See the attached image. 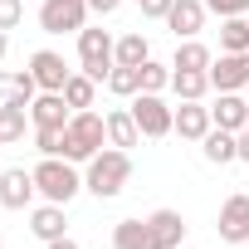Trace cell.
I'll return each mask as SVG.
<instances>
[{"label":"cell","instance_id":"obj_1","mask_svg":"<svg viewBox=\"0 0 249 249\" xmlns=\"http://www.w3.org/2000/svg\"><path fill=\"white\" fill-rule=\"evenodd\" d=\"M127 181H132V152H122V147H103V152L83 166V191L98 196V200L122 196Z\"/></svg>","mask_w":249,"mask_h":249},{"label":"cell","instance_id":"obj_2","mask_svg":"<svg viewBox=\"0 0 249 249\" xmlns=\"http://www.w3.org/2000/svg\"><path fill=\"white\" fill-rule=\"evenodd\" d=\"M103 147H107V117H98L93 107L73 112L69 127H64V157H69L73 166H88Z\"/></svg>","mask_w":249,"mask_h":249},{"label":"cell","instance_id":"obj_3","mask_svg":"<svg viewBox=\"0 0 249 249\" xmlns=\"http://www.w3.org/2000/svg\"><path fill=\"white\" fill-rule=\"evenodd\" d=\"M35 186H39V196H44V200L69 205V200L83 191V176H78V166H73L69 157H44V161L35 166Z\"/></svg>","mask_w":249,"mask_h":249},{"label":"cell","instance_id":"obj_4","mask_svg":"<svg viewBox=\"0 0 249 249\" xmlns=\"http://www.w3.org/2000/svg\"><path fill=\"white\" fill-rule=\"evenodd\" d=\"M112 64H117V39H112L107 30H93V25H83V30H78V69H83L88 78L107 83Z\"/></svg>","mask_w":249,"mask_h":249},{"label":"cell","instance_id":"obj_5","mask_svg":"<svg viewBox=\"0 0 249 249\" xmlns=\"http://www.w3.org/2000/svg\"><path fill=\"white\" fill-rule=\"evenodd\" d=\"M132 117H137L142 137H171L176 132V107L161 93H137L132 98Z\"/></svg>","mask_w":249,"mask_h":249},{"label":"cell","instance_id":"obj_6","mask_svg":"<svg viewBox=\"0 0 249 249\" xmlns=\"http://www.w3.org/2000/svg\"><path fill=\"white\" fill-rule=\"evenodd\" d=\"M88 0H44L39 5V30L44 35H78L88 25Z\"/></svg>","mask_w":249,"mask_h":249},{"label":"cell","instance_id":"obj_7","mask_svg":"<svg viewBox=\"0 0 249 249\" xmlns=\"http://www.w3.org/2000/svg\"><path fill=\"white\" fill-rule=\"evenodd\" d=\"M30 73H35L39 93H64V83L73 78V69H69L64 54H54V49H35V54H30Z\"/></svg>","mask_w":249,"mask_h":249},{"label":"cell","instance_id":"obj_8","mask_svg":"<svg viewBox=\"0 0 249 249\" xmlns=\"http://www.w3.org/2000/svg\"><path fill=\"white\" fill-rule=\"evenodd\" d=\"M210 88L215 93H244L249 88V54H220L210 64Z\"/></svg>","mask_w":249,"mask_h":249},{"label":"cell","instance_id":"obj_9","mask_svg":"<svg viewBox=\"0 0 249 249\" xmlns=\"http://www.w3.org/2000/svg\"><path fill=\"white\" fill-rule=\"evenodd\" d=\"M220 239L225 244H249V196L244 191H234L225 205H220Z\"/></svg>","mask_w":249,"mask_h":249},{"label":"cell","instance_id":"obj_10","mask_svg":"<svg viewBox=\"0 0 249 249\" xmlns=\"http://www.w3.org/2000/svg\"><path fill=\"white\" fill-rule=\"evenodd\" d=\"M35 196H39V186H35V171H25V166L0 171V205H5V210H25Z\"/></svg>","mask_w":249,"mask_h":249},{"label":"cell","instance_id":"obj_11","mask_svg":"<svg viewBox=\"0 0 249 249\" xmlns=\"http://www.w3.org/2000/svg\"><path fill=\"white\" fill-rule=\"evenodd\" d=\"M64 210H69V205H54V200L35 205V210H30V234L44 239V244H49V239H64V234H69V215H64Z\"/></svg>","mask_w":249,"mask_h":249},{"label":"cell","instance_id":"obj_12","mask_svg":"<svg viewBox=\"0 0 249 249\" xmlns=\"http://www.w3.org/2000/svg\"><path fill=\"white\" fill-rule=\"evenodd\" d=\"M205 0H176L171 5V15H166V25H171V35L176 39H196L200 30H205Z\"/></svg>","mask_w":249,"mask_h":249},{"label":"cell","instance_id":"obj_13","mask_svg":"<svg viewBox=\"0 0 249 249\" xmlns=\"http://www.w3.org/2000/svg\"><path fill=\"white\" fill-rule=\"evenodd\" d=\"M215 127V117L205 103H181L176 107V137L181 142H205V132Z\"/></svg>","mask_w":249,"mask_h":249},{"label":"cell","instance_id":"obj_14","mask_svg":"<svg viewBox=\"0 0 249 249\" xmlns=\"http://www.w3.org/2000/svg\"><path fill=\"white\" fill-rule=\"evenodd\" d=\"M69 117H73V107L64 103V93H39L30 103V122L35 127H69Z\"/></svg>","mask_w":249,"mask_h":249},{"label":"cell","instance_id":"obj_15","mask_svg":"<svg viewBox=\"0 0 249 249\" xmlns=\"http://www.w3.org/2000/svg\"><path fill=\"white\" fill-rule=\"evenodd\" d=\"M210 117H215V127H225V132H244V122H249V98H244V93H220L215 107H210Z\"/></svg>","mask_w":249,"mask_h":249},{"label":"cell","instance_id":"obj_16","mask_svg":"<svg viewBox=\"0 0 249 249\" xmlns=\"http://www.w3.org/2000/svg\"><path fill=\"white\" fill-rule=\"evenodd\" d=\"M103 117H107V147H122V152H132V147L142 142V127H137L132 107H112V112H103Z\"/></svg>","mask_w":249,"mask_h":249},{"label":"cell","instance_id":"obj_17","mask_svg":"<svg viewBox=\"0 0 249 249\" xmlns=\"http://www.w3.org/2000/svg\"><path fill=\"white\" fill-rule=\"evenodd\" d=\"M200 152H205V161H210V166H230V161H239V132L210 127V132H205V142H200Z\"/></svg>","mask_w":249,"mask_h":249},{"label":"cell","instance_id":"obj_18","mask_svg":"<svg viewBox=\"0 0 249 249\" xmlns=\"http://www.w3.org/2000/svg\"><path fill=\"white\" fill-rule=\"evenodd\" d=\"M147 225H152V234H157L161 249H181V244H186V220H181V210H152Z\"/></svg>","mask_w":249,"mask_h":249},{"label":"cell","instance_id":"obj_19","mask_svg":"<svg viewBox=\"0 0 249 249\" xmlns=\"http://www.w3.org/2000/svg\"><path fill=\"white\" fill-rule=\"evenodd\" d=\"M112 249H161L147 220H117L112 225Z\"/></svg>","mask_w":249,"mask_h":249},{"label":"cell","instance_id":"obj_20","mask_svg":"<svg viewBox=\"0 0 249 249\" xmlns=\"http://www.w3.org/2000/svg\"><path fill=\"white\" fill-rule=\"evenodd\" d=\"M171 93L181 103H200L210 93V73L205 69H171Z\"/></svg>","mask_w":249,"mask_h":249},{"label":"cell","instance_id":"obj_21","mask_svg":"<svg viewBox=\"0 0 249 249\" xmlns=\"http://www.w3.org/2000/svg\"><path fill=\"white\" fill-rule=\"evenodd\" d=\"M220 54H249V15L220 20Z\"/></svg>","mask_w":249,"mask_h":249},{"label":"cell","instance_id":"obj_22","mask_svg":"<svg viewBox=\"0 0 249 249\" xmlns=\"http://www.w3.org/2000/svg\"><path fill=\"white\" fill-rule=\"evenodd\" d=\"M152 59V44L142 30H127V35H117V64H127V69H142Z\"/></svg>","mask_w":249,"mask_h":249},{"label":"cell","instance_id":"obj_23","mask_svg":"<svg viewBox=\"0 0 249 249\" xmlns=\"http://www.w3.org/2000/svg\"><path fill=\"white\" fill-rule=\"evenodd\" d=\"M210 64H215V54H210L200 39H176V59H171V69H205V73H210Z\"/></svg>","mask_w":249,"mask_h":249},{"label":"cell","instance_id":"obj_24","mask_svg":"<svg viewBox=\"0 0 249 249\" xmlns=\"http://www.w3.org/2000/svg\"><path fill=\"white\" fill-rule=\"evenodd\" d=\"M93 98H98V78H88L83 69L64 83V103L73 107V112H83V107H93Z\"/></svg>","mask_w":249,"mask_h":249},{"label":"cell","instance_id":"obj_25","mask_svg":"<svg viewBox=\"0 0 249 249\" xmlns=\"http://www.w3.org/2000/svg\"><path fill=\"white\" fill-rule=\"evenodd\" d=\"M107 93H112V98H137V93H142V73L127 69V64H112V73H107Z\"/></svg>","mask_w":249,"mask_h":249},{"label":"cell","instance_id":"obj_26","mask_svg":"<svg viewBox=\"0 0 249 249\" xmlns=\"http://www.w3.org/2000/svg\"><path fill=\"white\" fill-rule=\"evenodd\" d=\"M25 117L30 112H20V107H10V103H0V142H25Z\"/></svg>","mask_w":249,"mask_h":249},{"label":"cell","instance_id":"obj_27","mask_svg":"<svg viewBox=\"0 0 249 249\" xmlns=\"http://www.w3.org/2000/svg\"><path fill=\"white\" fill-rule=\"evenodd\" d=\"M137 73H142V93H161V88H171V64H157V59H147Z\"/></svg>","mask_w":249,"mask_h":249},{"label":"cell","instance_id":"obj_28","mask_svg":"<svg viewBox=\"0 0 249 249\" xmlns=\"http://www.w3.org/2000/svg\"><path fill=\"white\" fill-rule=\"evenodd\" d=\"M39 157H64V127H35Z\"/></svg>","mask_w":249,"mask_h":249},{"label":"cell","instance_id":"obj_29","mask_svg":"<svg viewBox=\"0 0 249 249\" xmlns=\"http://www.w3.org/2000/svg\"><path fill=\"white\" fill-rule=\"evenodd\" d=\"M205 10L220 15V20H230V15H249V0H205Z\"/></svg>","mask_w":249,"mask_h":249},{"label":"cell","instance_id":"obj_30","mask_svg":"<svg viewBox=\"0 0 249 249\" xmlns=\"http://www.w3.org/2000/svg\"><path fill=\"white\" fill-rule=\"evenodd\" d=\"M25 20V0H0V30H15Z\"/></svg>","mask_w":249,"mask_h":249},{"label":"cell","instance_id":"obj_31","mask_svg":"<svg viewBox=\"0 0 249 249\" xmlns=\"http://www.w3.org/2000/svg\"><path fill=\"white\" fill-rule=\"evenodd\" d=\"M5 83H10L15 93H30V98H39V83H35V73H30V69H15Z\"/></svg>","mask_w":249,"mask_h":249},{"label":"cell","instance_id":"obj_32","mask_svg":"<svg viewBox=\"0 0 249 249\" xmlns=\"http://www.w3.org/2000/svg\"><path fill=\"white\" fill-rule=\"evenodd\" d=\"M171 5H176V0H142V15H147V20H166Z\"/></svg>","mask_w":249,"mask_h":249},{"label":"cell","instance_id":"obj_33","mask_svg":"<svg viewBox=\"0 0 249 249\" xmlns=\"http://www.w3.org/2000/svg\"><path fill=\"white\" fill-rule=\"evenodd\" d=\"M117 5H122V0H88L93 15H117Z\"/></svg>","mask_w":249,"mask_h":249},{"label":"cell","instance_id":"obj_34","mask_svg":"<svg viewBox=\"0 0 249 249\" xmlns=\"http://www.w3.org/2000/svg\"><path fill=\"white\" fill-rule=\"evenodd\" d=\"M239 161H249V122H244V132H239Z\"/></svg>","mask_w":249,"mask_h":249},{"label":"cell","instance_id":"obj_35","mask_svg":"<svg viewBox=\"0 0 249 249\" xmlns=\"http://www.w3.org/2000/svg\"><path fill=\"white\" fill-rule=\"evenodd\" d=\"M44 249H78V239H69V234H64V239H49Z\"/></svg>","mask_w":249,"mask_h":249},{"label":"cell","instance_id":"obj_36","mask_svg":"<svg viewBox=\"0 0 249 249\" xmlns=\"http://www.w3.org/2000/svg\"><path fill=\"white\" fill-rule=\"evenodd\" d=\"M5 49H10V30H0V59H5Z\"/></svg>","mask_w":249,"mask_h":249},{"label":"cell","instance_id":"obj_37","mask_svg":"<svg viewBox=\"0 0 249 249\" xmlns=\"http://www.w3.org/2000/svg\"><path fill=\"white\" fill-rule=\"evenodd\" d=\"M5 98H10V93H5V88H0V103H5Z\"/></svg>","mask_w":249,"mask_h":249},{"label":"cell","instance_id":"obj_38","mask_svg":"<svg viewBox=\"0 0 249 249\" xmlns=\"http://www.w3.org/2000/svg\"><path fill=\"white\" fill-rule=\"evenodd\" d=\"M0 249H5V234H0Z\"/></svg>","mask_w":249,"mask_h":249},{"label":"cell","instance_id":"obj_39","mask_svg":"<svg viewBox=\"0 0 249 249\" xmlns=\"http://www.w3.org/2000/svg\"><path fill=\"white\" fill-rule=\"evenodd\" d=\"M0 147H5V142H0Z\"/></svg>","mask_w":249,"mask_h":249},{"label":"cell","instance_id":"obj_40","mask_svg":"<svg viewBox=\"0 0 249 249\" xmlns=\"http://www.w3.org/2000/svg\"><path fill=\"white\" fill-rule=\"evenodd\" d=\"M244 93H249V88H244Z\"/></svg>","mask_w":249,"mask_h":249}]
</instances>
